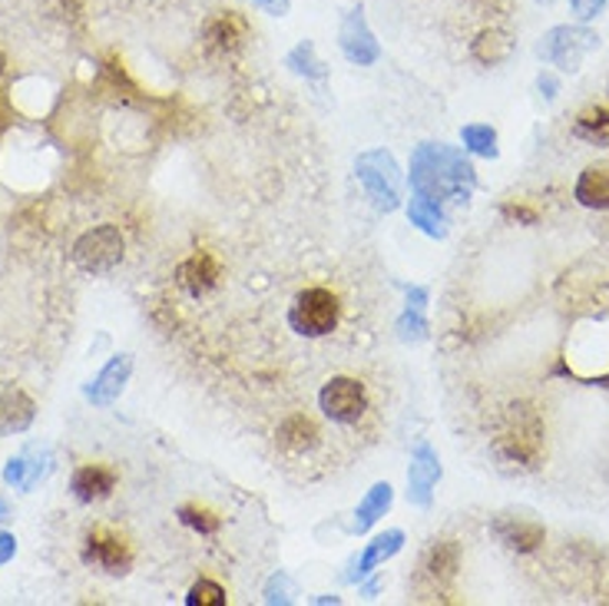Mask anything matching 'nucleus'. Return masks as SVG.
<instances>
[{
  "label": "nucleus",
  "mask_w": 609,
  "mask_h": 606,
  "mask_svg": "<svg viewBox=\"0 0 609 606\" xmlns=\"http://www.w3.org/2000/svg\"><path fill=\"white\" fill-rule=\"evenodd\" d=\"M401 544H405V534H401V531H388V534L375 537V541L368 544V551L361 554L358 571L351 574V581H361V577H368L375 567H381L385 561H391V557L401 551Z\"/></svg>",
  "instance_id": "a211bd4d"
},
{
  "label": "nucleus",
  "mask_w": 609,
  "mask_h": 606,
  "mask_svg": "<svg viewBox=\"0 0 609 606\" xmlns=\"http://www.w3.org/2000/svg\"><path fill=\"white\" fill-rule=\"evenodd\" d=\"M391 501H395V491H391V484H388V481L375 484V488L368 491V498H365V501L358 504L351 531H355V534H365V531H368L371 524H378V521H381V518L388 514Z\"/></svg>",
  "instance_id": "dca6fc26"
},
{
  "label": "nucleus",
  "mask_w": 609,
  "mask_h": 606,
  "mask_svg": "<svg viewBox=\"0 0 609 606\" xmlns=\"http://www.w3.org/2000/svg\"><path fill=\"white\" fill-rule=\"evenodd\" d=\"M123 259V236L116 226H96L90 232H83L73 245V262L83 272H109L113 265H119Z\"/></svg>",
  "instance_id": "39448f33"
},
{
  "label": "nucleus",
  "mask_w": 609,
  "mask_h": 606,
  "mask_svg": "<svg viewBox=\"0 0 609 606\" xmlns=\"http://www.w3.org/2000/svg\"><path fill=\"white\" fill-rule=\"evenodd\" d=\"M597 46H600V36H597L594 30L564 23V27H554V30L544 33L537 53H540L547 63L567 70V73H574V70H580L584 56H587L590 50H597Z\"/></svg>",
  "instance_id": "7ed1b4c3"
},
{
  "label": "nucleus",
  "mask_w": 609,
  "mask_h": 606,
  "mask_svg": "<svg viewBox=\"0 0 609 606\" xmlns=\"http://www.w3.org/2000/svg\"><path fill=\"white\" fill-rule=\"evenodd\" d=\"M288 66H292L295 73L312 76V80H322V76H325V63L315 56V46H312L308 40H302V43L288 53Z\"/></svg>",
  "instance_id": "393cba45"
},
{
  "label": "nucleus",
  "mask_w": 609,
  "mask_h": 606,
  "mask_svg": "<svg viewBox=\"0 0 609 606\" xmlns=\"http://www.w3.org/2000/svg\"><path fill=\"white\" fill-rule=\"evenodd\" d=\"M494 534L511 547V551H521V554H531L544 544V527L534 524V521H524V518H497L494 521Z\"/></svg>",
  "instance_id": "f8f14e48"
},
{
  "label": "nucleus",
  "mask_w": 609,
  "mask_h": 606,
  "mask_svg": "<svg viewBox=\"0 0 609 606\" xmlns=\"http://www.w3.org/2000/svg\"><path fill=\"white\" fill-rule=\"evenodd\" d=\"M245 33H249V23L235 10H225V13H219L206 27V46L219 50V53H229V50H235L245 40Z\"/></svg>",
  "instance_id": "4468645a"
},
{
  "label": "nucleus",
  "mask_w": 609,
  "mask_h": 606,
  "mask_svg": "<svg viewBox=\"0 0 609 606\" xmlns=\"http://www.w3.org/2000/svg\"><path fill=\"white\" fill-rule=\"evenodd\" d=\"M454 567H458V547L438 544V547H431V554L421 567V581H431V587H438L441 581L454 577Z\"/></svg>",
  "instance_id": "6ab92c4d"
},
{
  "label": "nucleus",
  "mask_w": 609,
  "mask_h": 606,
  "mask_svg": "<svg viewBox=\"0 0 609 606\" xmlns=\"http://www.w3.org/2000/svg\"><path fill=\"white\" fill-rule=\"evenodd\" d=\"M570 10L577 13V20H594L607 10V0H570Z\"/></svg>",
  "instance_id": "7c9ffc66"
},
{
  "label": "nucleus",
  "mask_w": 609,
  "mask_h": 606,
  "mask_svg": "<svg viewBox=\"0 0 609 606\" xmlns=\"http://www.w3.org/2000/svg\"><path fill=\"white\" fill-rule=\"evenodd\" d=\"M577 136L597 146H609V109L590 106L577 116Z\"/></svg>",
  "instance_id": "4be33fe9"
},
{
  "label": "nucleus",
  "mask_w": 609,
  "mask_h": 606,
  "mask_svg": "<svg viewBox=\"0 0 609 606\" xmlns=\"http://www.w3.org/2000/svg\"><path fill=\"white\" fill-rule=\"evenodd\" d=\"M0 521H7V504L0 501Z\"/></svg>",
  "instance_id": "e433bc0d"
},
{
  "label": "nucleus",
  "mask_w": 609,
  "mask_h": 606,
  "mask_svg": "<svg viewBox=\"0 0 609 606\" xmlns=\"http://www.w3.org/2000/svg\"><path fill=\"white\" fill-rule=\"evenodd\" d=\"M540 90H547L544 96H550V100H554V96H557V80H554L550 73H544V76H540Z\"/></svg>",
  "instance_id": "72a5a7b5"
},
{
  "label": "nucleus",
  "mask_w": 609,
  "mask_h": 606,
  "mask_svg": "<svg viewBox=\"0 0 609 606\" xmlns=\"http://www.w3.org/2000/svg\"><path fill=\"white\" fill-rule=\"evenodd\" d=\"M342 53L358 63V66H371L378 56H381V43L375 40L368 20H365V10H351L342 23Z\"/></svg>",
  "instance_id": "6e6552de"
},
{
  "label": "nucleus",
  "mask_w": 609,
  "mask_h": 606,
  "mask_svg": "<svg viewBox=\"0 0 609 606\" xmlns=\"http://www.w3.org/2000/svg\"><path fill=\"white\" fill-rule=\"evenodd\" d=\"M441 478V461L428 445H418L414 458H411V471H408V498L421 508L431 504V491Z\"/></svg>",
  "instance_id": "1a4fd4ad"
},
{
  "label": "nucleus",
  "mask_w": 609,
  "mask_h": 606,
  "mask_svg": "<svg viewBox=\"0 0 609 606\" xmlns=\"http://www.w3.org/2000/svg\"><path fill=\"white\" fill-rule=\"evenodd\" d=\"M83 561H86L90 567L103 571V574L119 577V574H126V571H129L133 554H129V547H126V541H123V537H116V534H109V531H93V534L86 537Z\"/></svg>",
  "instance_id": "0eeeda50"
},
{
  "label": "nucleus",
  "mask_w": 609,
  "mask_h": 606,
  "mask_svg": "<svg viewBox=\"0 0 609 606\" xmlns=\"http://www.w3.org/2000/svg\"><path fill=\"white\" fill-rule=\"evenodd\" d=\"M544 3H554V0H544Z\"/></svg>",
  "instance_id": "58836bf2"
},
{
  "label": "nucleus",
  "mask_w": 609,
  "mask_h": 606,
  "mask_svg": "<svg viewBox=\"0 0 609 606\" xmlns=\"http://www.w3.org/2000/svg\"><path fill=\"white\" fill-rule=\"evenodd\" d=\"M255 3H265L269 10H288V0H255Z\"/></svg>",
  "instance_id": "f704fd0d"
},
{
  "label": "nucleus",
  "mask_w": 609,
  "mask_h": 606,
  "mask_svg": "<svg viewBox=\"0 0 609 606\" xmlns=\"http://www.w3.org/2000/svg\"><path fill=\"white\" fill-rule=\"evenodd\" d=\"M186 604L189 606H222L225 604V591H222L219 584H212V581H199V584L189 591Z\"/></svg>",
  "instance_id": "bb28decb"
},
{
  "label": "nucleus",
  "mask_w": 609,
  "mask_h": 606,
  "mask_svg": "<svg viewBox=\"0 0 609 606\" xmlns=\"http://www.w3.org/2000/svg\"><path fill=\"white\" fill-rule=\"evenodd\" d=\"M0 73H3V53H0Z\"/></svg>",
  "instance_id": "4c0bfd02"
},
{
  "label": "nucleus",
  "mask_w": 609,
  "mask_h": 606,
  "mask_svg": "<svg viewBox=\"0 0 609 606\" xmlns=\"http://www.w3.org/2000/svg\"><path fill=\"white\" fill-rule=\"evenodd\" d=\"M116 488V474L103 464H83L73 481H70V491L80 504H93V501H106Z\"/></svg>",
  "instance_id": "9b49d317"
},
{
  "label": "nucleus",
  "mask_w": 609,
  "mask_h": 606,
  "mask_svg": "<svg viewBox=\"0 0 609 606\" xmlns=\"http://www.w3.org/2000/svg\"><path fill=\"white\" fill-rule=\"evenodd\" d=\"M408 302H411V309H418V312H421V309H424V302H428V292H424V289H411V292H408Z\"/></svg>",
  "instance_id": "473e14b6"
},
{
  "label": "nucleus",
  "mask_w": 609,
  "mask_h": 606,
  "mask_svg": "<svg viewBox=\"0 0 609 606\" xmlns=\"http://www.w3.org/2000/svg\"><path fill=\"white\" fill-rule=\"evenodd\" d=\"M288 594H292V581L285 574H275L265 587V604H288L292 600Z\"/></svg>",
  "instance_id": "c756f323"
},
{
  "label": "nucleus",
  "mask_w": 609,
  "mask_h": 606,
  "mask_svg": "<svg viewBox=\"0 0 609 606\" xmlns=\"http://www.w3.org/2000/svg\"><path fill=\"white\" fill-rule=\"evenodd\" d=\"M129 375H133V358L129 355H116V358H109V365L93 378V385L86 388V398L93 401V405H109V401H116L119 398V391L126 388V382H129Z\"/></svg>",
  "instance_id": "9d476101"
},
{
  "label": "nucleus",
  "mask_w": 609,
  "mask_h": 606,
  "mask_svg": "<svg viewBox=\"0 0 609 606\" xmlns=\"http://www.w3.org/2000/svg\"><path fill=\"white\" fill-rule=\"evenodd\" d=\"M398 332H401V338H405V342H418V338H424V335H428V322L418 315V309H411V312L398 322Z\"/></svg>",
  "instance_id": "cd10ccee"
},
{
  "label": "nucleus",
  "mask_w": 609,
  "mask_h": 606,
  "mask_svg": "<svg viewBox=\"0 0 609 606\" xmlns=\"http://www.w3.org/2000/svg\"><path fill=\"white\" fill-rule=\"evenodd\" d=\"M279 438H282V445H285L288 451H308V448L315 445L318 431H315V425H312L305 415H295V418H288V421L279 428Z\"/></svg>",
  "instance_id": "5701e85b"
},
{
  "label": "nucleus",
  "mask_w": 609,
  "mask_h": 606,
  "mask_svg": "<svg viewBox=\"0 0 609 606\" xmlns=\"http://www.w3.org/2000/svg\"><path fill=\"white\" fill-rule=\"evenodd\" d=\"M338 312H342V305L328 289H308L295 299V305L288 312V325L298 335L318 338V335H328L338 325Z\"/></svg>",
  "instance_id": "20e7f679"
},
{
  "label": "nucleus",
  "mask_w": 609,
  "mask_h": 606,
  "mask_svg": "<svg viewBox=\"0 0 609 606\" xmlns=\"http://www.w3.org/2000/svg\"><path fill=\"white\" fill-rule=\"evenodd\" d=\"M216 279H219V265H216V259H212L209 252H196V255L179 269V285H182L192 299L206 295V292L216 285Z\"/></svg>",
  "instance_id": "2eb2a0df"
},
{
  "label": "nucleus",
  "mask_w": 609,
  "mask_h": 606,
  "mask_svg": "<svg viewBox=\"0 0 609 606\" xmlns=\"http://www.w3.org/2000/svg\"><path fill=\"white\" fill-rule=\"evenodd\" d=\"M514 50V40L504 33V30H484L477 40H474V56L481 63H504Z\"/></svg>",
  "instance_id": "412c9836"
},
{
  "label": "nucleus",
  "mask_w": 609,
  "mask_h": 606,
  "mask_svg": "<svg viewBox=\"0 0 609 606\" xmlns=\"http://www.w3.org/2000/svg\"><path fill=\"white\" fill-rule=\"evenodd\" d=\"M179 521L189 524V527H196V531H202V534H212V531L219 527V521H216L212 514L196 511V508H182V511H179Z\"/></svg>",
  "instance_id": "c85d7f7f"
},
{
  "label": "nucleus",
  "mask_w": 609,
  "mask_h": 606,
  "mask_svg": "<svg viewBox=\"0 0 609 606\" xmlns=\"http://www.w3.org/2000/svg\"><path fill=\"white\" fill-rule=\"evenodd\" d=\"M7 119H10V116H7V106H3V103H0V133H3V129H7Z\"/></svg>",
  "instance_id": "c9c22d12"
},
{
  "label": "nucleus",
  "mask_w": 609,
  "mask_h": 606,
  "mask_svg": "<svg viewBox=\"0 0 609 606\" xmlns=\"http://www.w3.org/2000/svg\"><path fill=\"white\" fill-rule=\"evenodd\" d=\"M461 139H464V146H468L471 153H477V156H487V159L497 156V133H494L491 126H481V123L464 126V129H461Z\"/></svg>",
  "instance_id": "b1692460"
},
{
  "label": "nucleus",
  "mask_w": 609,
  "mask_h": 606,
  "mask_svg": "<svg viewBox=\"0 0 609 606\" xmlns=\"http://www.w3.org/2000/svg\"><path fill=\"white\" fill-rule=\"evenodd\" d=\"M318 405L322 411L338 421V425H355L365 408H368V398H365V385L355 382V378H332L322 395H318Z\"/></svg>",
  "instance_id": "423d86ee"
},
{
  "label": "nucleus",
  "mask_w": 609,
  "mask_h": 606,
  "mask_svg": "<svg viewBox=\"0 0 609 606\" xmlns=\"http://www.w3.org/2000/svg\"><path fill=\"white\" fill-rule=\"evenodd\" d=\"M411 186L418 196H428V199L468 196L474 186V166L454 146L424 143L411 156Z\"/></svg>",
  "instance_id": "f257e3e1"
},
{
  "label": "nucleus",
  "mask_w": 609,
  "mask_h": 606,
  "mask_svg": "<svg viewBox=\"0 0 609 606\" xmlns=\"http://www.w3.org/2000/svg\"><path fill=\"white\" fill-rule=\"evenodd\" d=\"M40 474H43V468H40V464H30V461H23V458H13V461L3 468V481L13 484V488H20V491H30V488L36 484Z\"/></svg>",
  "instance_id": "a878e982"
},
{
  "label": "nucleus",
  "mask_w": 609,
  "mask_h": 606,
  "mask_svg": "<svg viewBox=\"0 0 609 606\" xmlns=\"http://www.w3.org/2000/svg\"><path fill=\"white\" fill-rule=\"evenodd\" d=\"M408 216H411V222L418 226V229H424L428 236H444L448 229V219H444V212L438 209V202L434 199H428V196H414L411 199V206H408Z\"/></svg>",
  "instance_id": "aec40b11"
},
{
  "label": "nucleus",
  "mask_w": 609,
  "mask_h": 606,
  "mask_svg": "<svg viewBox=\"0 0 609 606\" xmlns=\"http://www.w3.org/2000/svg\"><path fill=\"white\" fill-rule=\"evenodd\" d=\"M577 202L587 206V209H597V212H607L609 209V163L600 166H590L580 173L577 179V189H574Z\"/></svg>",
  "instance_id": "ddd939ff"
},
{
  "label": "nucleus",
  "mask_w": 609,
  "mask_h": 606,
  "mask_svg": "<svg viewBox=\"0 0 609 606\" xmlns=\"http://www.w3.org/2000/svg\"><path fill=\"white\" fill-rule=\"evenodd\" d=\"M33 421V401L23 391L0 395V435H20Z\"/></svg>",
  "instance_id": "f3484780"
},
{
  "label": "nucleus",
  "mask_w": 609,
  "mask_h": 606,
  "mask_svg": "<svg viewBox=\"0 0 609 606\" xmlns=\"http://www.w3.org/2000/svg\"><path fill=\"white\" fill-rule=\"evenodd\" d=\"M13 554H17V541H13V534H3V531H0V564H7Z\"/></svg>",
  "instance_id": "2f4dec72"
},
{
  "label": "nucleus",
  "mask_w": 609,
  "mask_h": 606,
  "mask_svg": "<svg viewBox=\"0 0 609 606\" xmlns=\"http://www.w3.org/2000/svg\"><path fill=\"white\" fill-rule=\"evenodd\" d=\"M355 169H358V179H361L365 192L375 199L378 209H385V212L398 209V202H401V173H398V163H395L391 153H385V149L361 153Z\"/></svg>",
  "instance_id": "f03ea898"
}]
</instances>
